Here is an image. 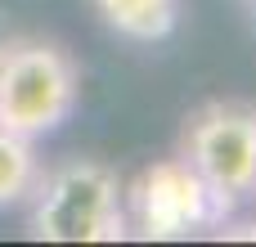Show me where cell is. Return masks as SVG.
I'll list each match as a JSON object with an SVG mask.
<instances>
[{
  "label": "cell",
  "instance_id": "obj_5",
  "mask_svg": "<svg viewBox=\"0 0 256 247\" xmlns=\"http://www.w3.org/2000/svg\"><path fill=\"white\" fill-rule=\"evenodd\" d=\"M94 9L126 40H166L180 22V0H94Z\"/></svg>",
  "mask_w": 256,
  "mask_h": 247
},
{
  "label": "cell",
  "instance_id": "obj_4",
  "mask_svg": "<svg viewBox=\"0 0 256 247\" xmlns=\"http://www.w3.org/2000/svg\"><path fill=\"white\" fill-rule=\"evenodd\" d=\"M184 162L230 207L256 194V108L207 104L184 126Z\"/></svg>",
  "mask_w": 256,
  "mask_h": 247
},
{
  "label": "cell",
  "instance_id": "obj_7",
  "mask_svg": "<svg viewBox=\"0 0 256 247\" xmlns=\"http://www.w3.org/2000/svg\"><path fill=\"white\" fill-rule=\"evenodd\" d=\"M230 238H256V225H243V230H230Z\"/></svg>",
  "mask_w": 256,
  "mask_h": 247
},
{
  "label": "cell",
  "instance_id": "obj_2",
  "mask_svg": "<svg viewBox=\"0 0 256 247\" xmlns=\"http://www.w3.org/2000/svg\"><path fill=\"white\" fill-rule=\"evenodd\" d=\"M76 108V68L50 40L0 45V126L36 140L68 122Z\"/></svg>",
  "mask_w": 256,
  "mask_h": 247
},
{
  "label": "cell",
  "instance_id": "obj_3",
  "mask_svg": "<svg viewBox=\"0 0 256 247\" xmlns=\"http://www.w3.org/2000/svg\"><path fill=\"white\" fill-rule=\"evenodd\" d=\"M122 202H126V225L148 243H176L198 230L225 225L230 216V202L216 198L184 158L144 166L135 184L122 189Z\"/></svg>",
  "mask_w": 256,
  "mask_h": 247
},
{
  "label": "cell",
  "instance_id": "obj_6",
  "mask_svg": "<svg viewBox=\"0 0 256 247\" xmlns=\"http://www.w3.org/2000/svg\"><path fill=\"white\" fill-rule=\"evenodd\" d=\"M36 176H40V166H36L32 140L18 135V130H9V126H0V207L22 202L32 194Z\"/></svg>",
  "mask_w": 256,
  "mask_h": 247
},
{
  "label": "cell",
  "instance_id": "obj_1",
  "mask_svg": "<svg viewBox=\"0 0 256 247\" xmlns=\"http://www.w3.org/2000/svg\"><path fill=\"white\" fill-rule=\"evenodd\" d=\"M32 234L45 243H122L130 234L122 184L104 162H63L32 184Z\"/></svg>",
  "mask_w": 256,
  "mask_h": 247
}]
</instances>
